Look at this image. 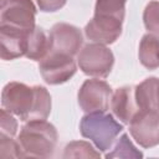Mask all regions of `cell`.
<instances>
[{"label": "cell", "instance_id": "6da1fadb", "mask_svg": "<svg viewBox=\"0 0 159 159\" xmlns=\"http://www.w3.org/2000/svg\"><path fill=\"white\" fill-rule=\"evenodd\" d=\"M1 106L24 122L47 119L51 96L43 86L30 87L21 82H9L1 92Z\"/></svg>", "mask_w": 159, "mask_h": 159}, {"label": "cell", "instance_id": "7a4b0ae2", "mask_svg": "<svg viewBox=\"0 0 159 159\" xmlns=\"http://www.w3.org/2000/svg\"><path fill=\"white\" fill-rule=\"evenodd\" d=\"M57 130L46 119L27 120L22 125L17 142L22 158H48L53 154L57 144Z\"/></svg>", "mask_w": 159, "mask_h": 159}, {"label": "cell", "instance_id": "3957f363", "mask_svg": "<svg viewBox=\"0 0 159 159\" xmlns=\"http://www.w3.org/2000/svg\"><path fill=\"white\" fill-rule=\"evenodd\" d=\"M122 130L123 125L119 124L112 114L106 112L87 113L80 122L81 135L92 140L101 152H107Z\"/></svg>", "mask_w": 159, "mask_h": 159}, {"label": "cell", "instance_id": "277c9868", "mask_svg": "<svg viewBox=\"0 0 159 159\" xmlns=\"http://www.w3.org/2000/svg\"><path fill=\"white\" fill-rule=\"evenodd\" d=\"M80 70L92 77L106 78L114 65L113 52L103 43H87L81 48L77 56Z\"/></svg>", "mask_w": 159, "mask_h": 159}, {"label": "cell", "instance_id": "5b68a950", "mask_svg": "<svg viewBox=\"0 0 159 159\" xmlns=\"http://www.w3.org/2000/svg\"><path fill=\"white\" fill-rule=\"evenodd\" d=\"M40 73L48 84H61L67 82L77 71L73 56L50 51L39 63Z\"/></svg>", "mask_w": 159, "mask_h": 159}, {"label": "cell", "instance_id": "8992f818", "mask_svg": "<svg viewBox=\"0 0 159 159\" xmlns=\"http://www.w3.org/2000/svg\"><path fill=\"white\" fill-rule=\"evenodd\" d=\"M129 133L143 148L159 144V112L138 109L129 122Z\"/></svg>", "mask_w": 159, "mask_h": 159}, {"label": "cell", "instance_id": "52a82bcc", "mask_svg": "<svg viewBox=\"0 0 159 159\" xmlns=\"http://www.w3.org/2000/svg\"><path fill=\"white\" fill-rule=\"evenodd\" d=\"M112 97L111 86L102 80H86L77 94L78 104L86 113L107 112Z\"/></svg>", "mask_w": 159, "mask_h": 159}, {"label": "cell", "instance_id": "ba28073f", "mask_svg": "<svg viewBox=\"0 0 159 159\" xmlns=\"http://www.w3.org/2000/svg\"><path fill=\"white\" fill-rule=\"evenodd\" d=\"M36 19V7L32 0H2L0 25L20 30H32Z\"/></svg>", "mask_w": 159, "mask_h": 159}, {"label": "cell", "instance_id": "9c48e42d", "mask_svg": "<svg viewBox=\"0 0 159 159\" xmlns=\"http://www.w3.org/2000/svg\"><path fill=\"white\" fill-rule=\"evenodd\" d=\"M83 43L81 30L66 22H58L50 31V51L62 52L75 56ZM48 51V52H50Z\"/></svg>", "mask_w": 159, "mask_h": 159}, {"label": "cell", "instance_id": "30bf717a", "mask_svg": "<svg viewBox=\"0 0 159 159\" xmlns=\"http://www.w3.org/2000/svg\"><path fill=\"white\" fill-rule=\"evenodd\" d=\"M31 30H20L16 27L0 25V56L2 60H15L26 56L27 37Z\"/></svg>", "mask_w": 159, "mask_h": 159}, {"label": "cell", "instance_id": "8fae6325", "mask_svg": "<svg viewBox=\"0 0 159 159\" xmlns=\"http://www.w3.org/2000/svg\"><path fill=\"white\" fill-rule=\"evenodd\" d=\"M122 24L123 22L103 20L93 16L84 27V35L92 42L111 45L119 39L122 34Z\"/></svg>", "mask_w": 159, "mask_h": 159}, {"label": "cell", "instance_id": "7c38bea8", "mask_svg": "<svg viewBox=\"0 0 159 159\" xmlns=\"http://www.w3.org/2000/svg\"><path fill=\"white\" fill-rule=\"evenodd\" d=\"M137 102L134 97V87L123 86L114 91L111 97V108L113 114L124 124H129L137 113Z\"/></svg>", "mask_w": 159, "mask_h": 159}, {"label": "cell", "instance_id": "4fadbf2b", "mask_svg": "<svg viewBox=\"0 0 159 159\" xmlns=\"http://www.w3.org/2000/svg\"><path fill=\"white\" fill-rule=\"evenodd\" d=\"M138 109L159 112V78L149 77L134 87Z\"/></svg>", "mask_w": 159, "mask_h": 159}, {"label": "cell", "instance_id": "5bb4252c", "mask_svg": "<svg viewBox=\"0 0 159 159\" xmlns=\"http://www.w3.org/2000/svg\"><path fill=\"white\" fill-rule=\"evenodd\" d=\"M50 51V35L40 27L35 26L27 37V51L26 57L35 61H41Z\"/></svg>", "mask_w": 159, "mask_h": 159}, {"label": "cell", "instance_id": "9a60e30c", "mask_svg": "<svg viewBox=\"0 0 159 159\" xmlns=\"http://www.w3.org/2000/svg\"><path fill=\"white\" fill-rule=\"evenodd\" d=\"M140 63L148 70L159 67V36L154 34H145L139 43L138 51Z\"/></svg>", "mask_w": 159, "mask_h": 159}, {"label": "cell", "instance_id": "2e32d148", "mask_svg": "<svg viewBox=\"0 0 159 159\" xmlns=\"http://www.w3.org/2000/svg\"><path fill=\"white\" fill-rule=\"evenodd\" d=\"M127 0H96L94 16L103 20L123 22Z\"/></svg>", "mask_w": 159, "mask_h": 159}, {"label": "cell", "instance_id": "e0dca14e", "mask_svg": "<svg viewBox=\"0 0 159 159\" xmlns=\"http://www.w3.org/2000/svg\"><path fill=\"white\" fill-rule=\"evenodd\" d=\"M63 158H99V152H96L94 148L87 142H71L66 145Z\"/></svg>", "mask_w": 159, "mask_h": 159}, {"label": "cell", "instance_id": "ac0fdd59", "mask_svg": "<svg viewBox=\"0 0 159 159\" xmlns=\"http://www.w3.org/2000/svg\"><path fill=\"white\" fill-rule=\"evenodd\" d=\"M142 157L143 153L137 150V148L129 140L127 134H122L116 147L113 148V152L106 154V158H142Z\"/></svg>", "mask_w": 159, "mask_h": 159}, {"label": "cell", "instance_id": "d6986e66", "mask_svg": "<svg viewBox=\"0 0 159 159\" xmlns=\"http://www.w3.org/2000/svg\"><path fill=\"white\" fill-rule=\"evenodd\" d=\"M144 26L149 32L159 36V1H150L143 12Z\"/></svg>", "mask_w": 159, "mask_h": 159}, {"label": "cell", "instance_id": "ffe728a7", "mask_svg": "<svg viewBox=\"0 0 159 159\" xmlns=\"http://www.w3.org/2000/svg\"><path fill=\"white\" fill-rule=\"evenodd\" d=\"M0 155L2 158H22L21 148L19 142H15L12 137L0 135Z\"/></svg>", "mask_w": 159, "mask_h": 159}, {"label": "cell", "instance_id": "44dd1931", "mask_svg": "<svg viewBox=\"0 0 159 159\" xmlns=\"http://www.w3.org/2000/svg\"><path fill=\"white\" fill-rule=\"evenodd\" d=\"M0 122H1V134L0 135H5V137H14L17 129V122L16 119L12 117V113L7 112L6 109H1V117H0Z\"/></svg>", "mask_w": 159, "mask_h": 159}, {"label": "cell", "instance_id": "7402d4cb", "mask_svg": "<svg viewBox=\"0 0 159 159\" xmlns=\"http://www.w3.org/2000/svg\"><path fill=\"white\" fill-rule=\"evenodd\" d=\"M37 6L43 12H53L62 9L67 0H36Z\"/></svg>", "mask_w": 159, "mask_h": 159}]
</instances>
